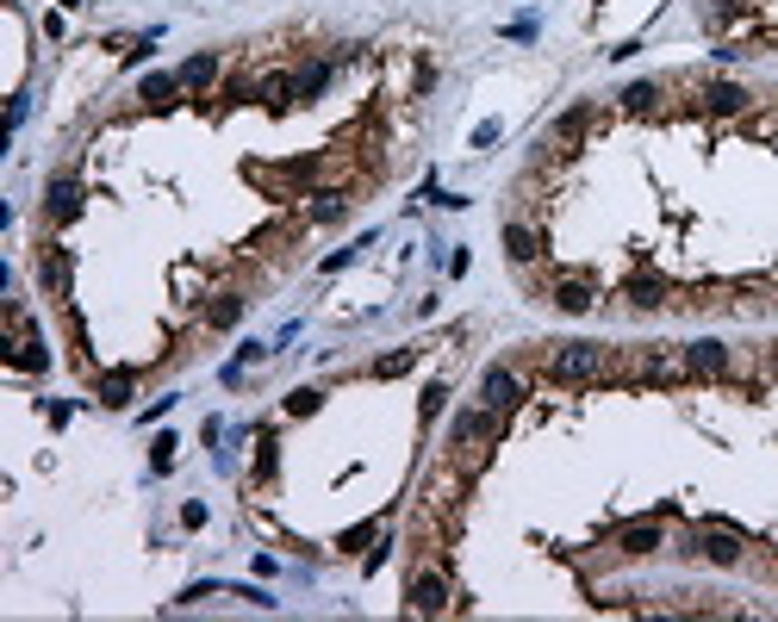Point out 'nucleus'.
<instances>
[{
    "label": "nucleus",
    "mask_w": 778,
    "mask_h": 622,
    "mask_svg": "<svg viewBox=\"0 0 778 622\" xmlns=\"http://www.w3.org/2000/svg\"><path fill=\"white\" fill-rule=\"evenodd\" d=\"M617 362H623V355L605 349V343H555L542 355V380H548V387H592V380H610Z\"/></svg>",
    "instance_id": "1"
},
{
    "label": "nucleus",
    "mask_w": 778,
    "mask_h": 622,
    "mask_svg": "<svg viewBox=\"0 0 778 622\" xmlns=\"http://www.w3.org/2000/svg\"><path fill=\"white\" fill-rule=\"evenodd\" d=\"M692 100H697V125H741L747 112H754V94L741 82H704V75H692Z\"/></svg>",
    "instance_id": "2"
},
{
    "label": "nucleus",
    "mask_w": 778,
    "mask_h": 622,
    "mask_svg": "<svg viewBox=\"0 0 778 622\" xmlns=\"http://www.w3.org/2000/svg\"><path fill=\"white\" fill-rule=\"evenodd\" d=\"M449 598H454V585H449V566H442V560L417 566V573L405 580V610L411 617H442Z\"/></svg>",
    "instance_id": "3"
},
{
    "label": "nucleus",
    "mask_w": 778,
    "mask_h": 622,
    "mask_svg": "<svg viewBox=\"0 0 778 622\" xmlns=\"http://www.w3.org/2000/svg\"><path fill=\"white\" fill-rule=\"evenodd\" d=\"M87 206V187H82V174H50L44 181V231H63V224H75Z\"/></svg>",
    "instance_id": "4"
},
{
    "label": "nucleus",
    "mask_w": 778,
    "mask_h": 622,
    "mask_svg": "<svg viewBox=\"0 0 778 622\" xmlns=\"http://www.w3.org/2000/svg\"><path fill=\"white\" fill-rule=\"evenodd\" d=\"M542 300L555 305L561 318H585V312H598V280L592 275H548L542 280Z\"/></svg>",
    "instance_id": "5"
},
{
    "label": "nucleus",
    "mask_w": 778,
    "mask_h": 622,
    "mask_svg": "<svg viewBox=\"0 0 778 622\" xmlns=\"http://www.w3.org/2000/svg\"><path fill=\"white\" fill-rule=\"evenodd\" d=\"M505 256L518 261V268H536L542 256H548V224L530 212H511L505 218Z\"/></svg>",
    "instance_id": "6"
},
{
    "label": "nucleus",
    "mask_w": 778,
    "mask_h": 622,
    "mask_svg": "<svg viewBox=\"0 0 778 622\" xmlns=\"http://www.w3.org/2000/svg\"><path fill=\"white\" fill-rule=\"evenodd\" d=\"M523 399H530V380H523L518 367H486V374H479V405H486V411L511 417Z\"/></svg>",
    "instance_id": "7"
},
{
    "label": "nucleus",
    "mask_w": 778,
    "mask_h": 622,
    "mask_svg": "<svg viewBox=\"0 0 778 622\" xmlns=\"http://www.w3.org/2000/svg\"><path fill=\"white\" fill-rule=\"evenodd\" d=\"M69 280H75V256L44 231V243H38V286L50 293V305H69Z\"/></svg>",
    "instance_id": "8"
},
{
    "label": "nucleus",
    "mask_w": 778,
    "mask_h": 622,
    "mask_svg": "<svg viewBox=\"0 0 778 622\" xmlns=\"http://www.w3.org/2000/svg\"><path fill=\"white\" fill-rule=\"evenodd\" d=\"M679 355H685V374H692V380H729V374H736V349L716 343V337H697V343H685Z\"/></svg>",
    "instance_id": "9"
},
{
    "label": "nucleus",
    "mask_w": 778,
    "mask_h": 622,
    "mask_svg": "<svg viewBox=\"0 0 778 622\" xmlns=\"http://www.w3.org/2000/svg\"><path fill=\"white\" fill-rule=\"evenodd\" d=\"M685 554H704L710 566H741V554H747V548H741L736 529H722V523H704V529H692V536H685Z\"/></svg>",
    "instance_id": "10"
},
{
    "label": "nucleus",
    "mask_w": 778,
    "mask_h": 622,
    "mask_svg": "<svg viewBox=\"0 0 778 622\" xmlns=\"http://www.w3.org/2000/svg\"><path fill=\"white\" fill-rule=\"evenodd\" d=\"M330 82H337V63H330V50H312V57H300V63H293V94H300V107L325 100Z\"/></svg>",
    "instance_id": "11"
},
{
    "label": "nucleus",
    "mask_w": 778,
    "mask_h": 622,
    "mask_svg": "<svg viewBox=\"0 0 778 622\" xmlns=\"http://www.w3.org/2000/svg\"><path fill=\"white\" fill-rule=\"evenodd\" d=\"M623 305H629V312H667V305H672V280L654 275V268H635V275L623 280Z\"/></svg>",
    "instance_id": "12"
},
{
    "label": "nucleus",
    "mask_w": 778,
    "mask_h": 622,
    "mask_svg": "<svg viewBox=\"0 0 778 622\" xmlns=\"http://www.w3.org/2000/svg\"><path fill=\"white\" fill-rule=\"evenodd\" d=\"M610 548L623 560H648V554L667 548V529H660V516H642V523H623V529L610 536Z\"/></svg>",
    "instance_id": "13"
},
{
    "label": "nucleus",
    "mask_w": 778,
    "mask_h": 622,
    "mask_svg": "<svg viewBox=\"0 0 778 622\" xmlns=\"http://www.w3.org/2000/svg\"><path fill=\"white\" fill-rule=\"evenodd\" d=\"M256 107L268 112V119H287V112H300V94H293V69H262Z\"/></svg>",
    "instance_id": "14"
},
{
    "label": "nucleus",
    "mask_w": 778,
    "mask_h": 622,
    "mask_svg": "<svg viewBox=\"0 0 778 622\" xmlns=\"http://www.w3.org/2000/svg\"><path fill=\"white\" fill-rule=\"evenodd\" d=\"M667 82H629L623 94H617V112L623 119H667Z\"/></svg>",
    "instance_id": "15"
},
{
    "label": "nucleus",
    "mask_w": 778,
    "mask_h": 622,
    "mask_svg": "<svg viewBox=\"0 0 778 622\" xmlns=\"http://www.w3.org/2000/svg\"><path fill=\"white\" fill-rule=\"evenodd\" d=\"M349 199H355V187H312V194L300 199V218L305 224H343Z\"/></svg>",
    "instance_id": "16"
},
{
    "label": "nucleus",
    "mask_w": 778,
    "mask_h": 622,
    "mask_svg": "<svg viewBox=\"0 0 778 622\" xmlns=\"http://www.w3.org/2000/svg\"><path fill=\"white\" fill-rule=\"evenodd\" d=\"M243 305H250V300H243L238 286H224V293H212V300L199 305V330H212V337H224V330H238V324H243Z\"/></svg>",
    "instance_id": "17"
},
{
    "label": "nucleus",
    "mask_w": 778,
    "mask_h": 622,
    "mask_svg": "<svg viewBox=\"0 0 778 622\" xmlns=\"http://www.w3.org/2000/svg\"><path fill=\"white\" fill-rule=\"evenodd\" d=\"M7 367H13V374H32V380H38V374H50V343H44V330L13 337V343H7Z\"/></svg>",
    "instance_id": "18"
},
{
    "label": "nucleus",
    "mask_w": 778,
    "mask_h": 622,
    "mask_svg": "<svg viewBox=\"0 0 778 622\" xmlns=\"http://www.w3.org/2000/svg\"><path fill=\"white\" fill-rule=\"evenodd\" d=\"M137 100H144V112H174V107H181V75L150 69V75L137 82Z\"/></svg>",
    "instance_id": "19"
},
{
    "label": "nucleus",
    "mask_w": 778,
    "mask_h": 622,
    "mask_svg": "<svg viewBox=\"0 0 778 622\" xmlns=\"http://www.w3.org/2000/svg\"><path fill=\"white\" fill-rule=\"evenodd\" d=\"M174 75H181V87H187V94H212L218 75H224V57H218V50H194V57L174 69Z\"/></svg>",
    "instance_id": "20"
},
{
    "label": "nucleus",
    "mask_w": 778,
    "mask_h": 622,
    "mask_svg": "<svg viewBox=\"0 0 778 622\" xmlns=\"http://www.w3.org/2000/svg\"><path fill=\"white\" fill-rule=\"evenodd\" d=\"M131 387H137V367H112V374H94V399L107 411H125L131 405Z\"/></svg>",
    "instance_id": "21"
},
{
    "label": "nucleus",
    "mask_w": 778,
    "mask_h": 622,
    "mask_svg": "<svg viewBox=\"0 0 778 622\" xmlns=\"http://www.w3.org/2000/svg\"><path fill=\"white\" fill-rule=\"evenodd\" d=\"M736 131L747 137V144H773V137H778V107H754Z\"/></svg>",
    "instance_id": "22"
},
{
    "label": "nucleus",
    "mask_w": 778,
    "mask_h": 622,
    "mask_svg": "<svg viewBox=\"0 0 778 622\" xmlns=\"http://www.w3.org/2000/svg\"><path fill=\"white\" fill-rule=\"evenodd\" d=\"M275 467H281V442H275V429H262L256 436V486L275 479Z\"/></svg>",
    "instance_id": "23"
},
{
    "label": "nucleus",
    "mask_w": 778,
    "mask_h": 622,
    "mask_svg": "<svg viewBox=\"0 0 778 622\" xmlns=\"http://www.w3.org/2000/svg\"><path fill=\"white\" fill-rule=\"evenodd\" d=\"M411 367H417V349H392V355H380L368 374L374 380H399V374H411Z\"/></svg>",
    "instance_id": "24"
},
{
    "label": "nucleus",
    "mask_w": 778,
    "mask_h": 622,
    "mask_svg": "<svg viewBox=\"0 0 778 622\" xmlns=\"http://www.w3.org/2000/svg\"><path fill=\"white\" fill-rule=\"evenodd\" d=\"M318 405H325V387H293L287 392V417H312Z\"/></svg>",
    "instance_id": "25"
},
{
    "label": "nucleus",
    "mask_w": 778,
    "mask_h": 622,
    "mask_svg": "<svg viewBox=\"0 0 778 622\" xmlns=\"http://www.w3.org/2000/svg\"><path fill=\"white\" fill-rule=\"evenodd\" d=\"M374 536H380V523H355V529H343V536H337V554H362Z\"/></svg>",
    "instance_id": "26"
},
{
    "label": "nucleus",
    "mask_w": 778,
    "mask_h": 622,
    "mask_svg": "<svg viewBox=\"0 0 778 622\" xmlns=\"http://www.w3.org/2000/svg\"><path fill=\"white\" fill-rule=\"evenodd\" d=\"M442 405H449V387H442V380H430V387H424V399H417V417H424V424H436V417H442Z\"/></svg>",
    "instance_id": "27"
},
{
    "label": "nucleus",
    "mask_w": 778,
    "mask_h": 622,
    "mask_svg": "<svg viewBox=\"0 0 778 622\" xmlns=\"http://www.w3.org/2000/svg\"><path fill=\"white\" fill-rule=\"evenodd\" d=\"M169 467H174V436L162 429V436L150 442V473H169Z\"/></svg>",
    "instance_id": "28"
},
{
    "label": "nucleus",
    "mask_w": 778,
    "mask_h": 622,
    "mask_svg": "<svg viewBox=\"0 0 778 622\" xmlns=\"http://www.w3.org/2000/svg\"><path fill=\"white\" fill-rule=\"evenodd\" d=\"M392 548H399V541H392V536H380V541L368 548V560H362V573H380V566L392 560Z\"/></svg>",
    "instance_id": "29"
},
{
    "label": "nucleus",
    "mask_w": 778,
    "mask_h": 622,
    "mask_svg": "<svg viewBox=\"0 0 778 622\" xmlns=\"http://www.w3.org/2000/svg\"><path fill=\"white\" fill-rule=\"evenodd\" d=\"M181 523H187V529H199V523H206V504H199V498H194V504H181Z\"/></svg>",
    "instance_id": "30"
},
{
    "label": "nucleus",
    "mask_w": 778,
    "mask_h": 622,
    "mask_svg": "<svg viewBox=\"0 0 778 622\" xmlns=\"http://www.w3.org/2000/svg\"><path fill=\"white\" fill-rule=\"evenodd\" d=\"M25 125V94H13V107H7V131Z\"/></svg>",
    "instance_id": "31"
},
{
    "label": "nucleus",
    "mask_w": 778,
    "mask_h": 622,
    "mask_svg": "<svg viewBox=\"0 0 778 622\" xmlns=\"http://www.w3.org/2000/svg\"><path fill=\"white\" fill-rule=\"evenodd\" d=\"M486 144H498V119H486V125L474 131V150H486Z\"/></svg>",
    "instance_id": "32"
},
{
    "label": "nucleus",
    "mask_w": 778,
    "mask_h": 622,
    "mask_svg": "<svg viewBox=\"0 0 778 622\" xmlns=\"http://www.w3.org/2000/svg\"><path fill=\"white\" fill-rule=\"evenodd\" d=\"M57 7H63V13H75V7H82V0H57Z\"/></svg>",
    "instance_id": "33"
}]
</instances>
